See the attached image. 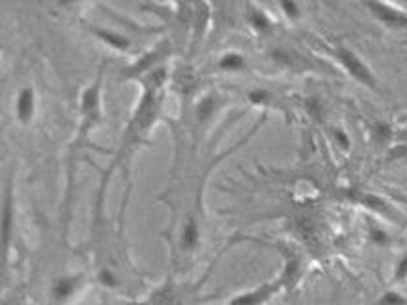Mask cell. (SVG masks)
<instances>
[{
  "instance_id": "1",
  "label": "cell",
  "mask_w": 407,
  "mask_h": 305,
  "mask_svg": "<svg viewBox=\"0 0 407 305\" xmlns=\"http://www.w3.org/2000/svg\"><path fill=\"white\" fill-rule=\"evenodd\" d=\"M331 54L335 57L338 67H341L352 80L362 84L363 88L379 92V88H381V86H379V78H377L373 69L369 67L367 61H365L358 52L352 50V48L346 44H333Z\"/></svg>"
},
{
  "instance_id": "2",
  "label": "cell",
  "mask_w": 407,
  "mask_h": 305,
  "mask_svg": "<svg viewBox=\"0 0 407 305\" xmlns=\"http://www.w3.org/2000/svg\"><path fill=\"white\" fill-rule=\"evenodd\" d=\"M88 288V277L84 273L61 275L50 286V305H73L83 298Z\"/></svg>"
},
{
  "instance_id": "3",
  "label": "cell",
  "mask_w": 407,
  "mask_h": 305,
  "mask_svg": "<svg viewBox=\"0 0 407 305\" xmlns=\"http://www.w3.org/2000/svg\"><path fill=\"white\" fill-rule=\"evenodd\" d=\"M281 292H285L283 280L276 277V279L266 280L262 285L252 286L249 290L235 294L224 305H268L271 299L278 298Z\"/></svg>"
},
{
  "instance_id": "4",
  "label": "cell",
  "mask_w": 407,
  "mask_h": 305,
  "mask_svg": "<svg viewBox=\"0 0 407 305\" xmlns=\"http://www.w3.org/2000/svg\"><path fill=\"white\" fill-rule=\"evenodd\" d=\"M363 6L382 27L394 29V31L407 29V12L401 6H398V4H390V2H365Z\"/></svg>"
},
{
  "instance_id": "5",
  "label": "cell",
  "mask_w": 407,
  "mask_h": 305,
  "mask_svg": "<svg viewBox=\"0 0 407 305\" xmlns=\"http://www.w3.org/2000/svg\"><path fill=\"white\" fill-rule=\"evenodd\" d=\"M39 111V97L37 90L31 84H25L18 90L13 97V119L20 122L21 126H29Z\"/></svg>"
},
{
  "instance_id": "6",
  "label": "cell",
  "mask_w": 407,
  "mask_h": 305,
  "mask_svg": "<svg viewBox=\"0 0 407 305\" xmlns=\"http://www.w3.org/2000/svg\"><path fill=\"white\" fill-rule=\"evenodd\" d=\"M201 246V225L194 216L182 223L180 237H178V250L182 254H194Z\"/></svg>"
},
{
  "instance_id": "7",
  "label": "cell",
  "mask_w": 407,
  "mask_h": 305,
  "mask_svg": "<svg viewBox=\"0 0 407 305\" xmlns=\"http://www.w3.org/2000/svg\"><path fill=\"white\" fill-rule=\"evenodd\" d=\"M90 32L98 40H102L104 44L110 46L111 50L119 52V54H130L132 52V42L123 32L115 31V29H107V27H90Z\"/></svg>"
},
{
  "instance_id": "8",
  "label": "cell",
  "mask_w": 407,
  "mask_h": 305,
  "mask_svg": "<svg viewBox=\"0 0 407 305\" xmlns=\"http://www.w3.org/2000/svg\"><path fill=\"white\" fill-rule=\"evenodd\" d=\"M247 21L252 31L259 32V35H268L273 29V19L266 10L260 6H249L247 10Z\"/></svg>"
},
{
  "instance_id": "9",
  "label": "cell",
  "mask_w": 407,
  "mask_h": 305,
  "mask_svg": "<svg viewBox=\"0 0 407 305\" xmlns=\"http://www.w3.org/2000/svg\"><path fill=\"white\" fill-rule=\"evenodd\" d=\"M216 67L222 73H243V71H247V57L241 52L228 50L220 54Z\"/></svg>"
},
{
  "instance_id": "10",
  "label": "cell",
  "mask_w": 407,
  "mask_h": 305,
  "mask_svg": "<svg viewBox=\"0 0 407 305\" xmlns=\"http://www.w3.org/2000/svg\"><path fill=\"white\" fill-rule=\"evenodd\" d=\"M367 239L373 242L375 246H388L390 241H392V237H390V233H388L387 229L373 222V220H369L367 222Z\"/></svg>"
},
{
  "instance_id": "11",
  "label": "cell",
  "mask_w": 407,
  "mask_h": 305,
  "mask_svg": "<svg viewBox=\"0 0 407 305\" xmlns=\"http://www.w3.org/2000/svg\"><path fill=\"white\" fill-rule=\"evenodd\" d=\"M407 282V248L398 256V260L392 269V285L400 286Z\"/></svg>"
},
{
  "instance_id": "12",
  "label": "cell",
  "mask_w": 407,
  "mask_h": 305,
  "mask_svg": "<svg viewBox=\"0 0 407 305\" xmlns=\"http://www.w3.org/2000/svg\"><path fill=\"white\" fill-rule=\"evenodd\" d=\"M375 305H407V296L398 288H390L375 299Z\"/></svg>"
},
{
  "instance_id": "13",
  "label": "cell",
  "mask_w": 407,
  "mask_h": 305,
  "mask_svg": "<svg viewBox=\"0 0 407 305\" xmlns=\"http://www.w3.org/2000/svg\"><path fill=\"white\" fill-rule=\"evenodd\" d=\"M360 203H363L367 208L377 210V212H388V204L387 201L379 195H373V193H363L362 197H360Z\"/></svg>"
},
{
  "instance_id": "14",
  "label": "cell",
  "mask_w": 407,
  "mask_h": 305,
  "mask_svg": "<svg viewBox=\"0 0 407 305\" xmlns=\"http://www.w3.org/2000/svg\"><path fill=\"white\" fill-rule=\"evenodd\" d=\"M279 10H281L285 18L291 19V21H297L302 16V8L298 6L297 2H289V0L287 2H279Z\"/></svg>"
},
{
  "instance_id": "15",
  "label": "cell",
  "mask_w": 407,
  "mask_h": 305,
  "mask_svg": "<svg viewBox=\"0 0 407 305\" xmlns=\"http://www.w3.org/2000/svg\"><path fill=\"white\" fill-rule=\"evenodd\" d=\"M390 160H396V162H407V143H401V145L394 147L390 151Z\"/></svg>"
},
{
  "instance_id": "16",
  "label": "cell",
  "mask_w": 407,
  "mask_h": 305,
  "mask_svg": "<svg viewBox=\"0 0 407 305\" xmlns=\"http://www.w3.org/2000/svg\"><path fill=\"white\" fill-rule=\"evenodd\" d=\"M335 141L336 143H341V147H343V149H348L350 147L348 133L343 132V130H335Z\"/></svg>"
},
{
  "instance_id": "17",
  "label": "cell",
  "mask_w": 407,
  "mask_h": 305,
  "mask_svg": "<svg viewBox=\"0 0 407 305\" xmlns=\"http://www.w3.org/2000/svg\"><path fill=\"white\" fill-rule=\"evenodd\" d=\"M400 121H401V122H403V124H407V114H403V116H401Z\"/></svg>"
}]
</instances>
